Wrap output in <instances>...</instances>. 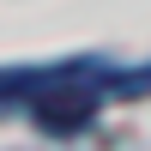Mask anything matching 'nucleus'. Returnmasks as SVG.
I'll use <instances>...</instances> for the list:
<instances>
[{
	"label": "nucleus",
	"instance_id": "1",
	"mask_svg": "<svg viewBox=\"0 0 151 151\" xmlns=\"http://www.w3.org/2000/svg\"><path fill=\"white\" fill-rule=\"evenodd\" d=\"M145 73H115L103 60H55V67H12L0 73V109H24L42 133H85L109 91H145Z\"/></svg>",
	"mask_w": 151,
	"mask_h": 151
}]
</instances>
